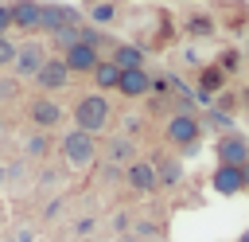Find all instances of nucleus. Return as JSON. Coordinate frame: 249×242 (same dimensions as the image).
<instances>
[{"instance_id": "nucleus-16", "label": "nucleus", "mask_w": 249, "mask_h": 242, "mask_svg": "<svg viewBox=\"0 0 249 242\" xmlns=\"http://www.w3.org/2000/svg\"><path fill=\"white\" fill-rule=\"evenodd\" d=\"M109 62L121 66V70H132V66H144V62H148V51H144L140 43H117L113 55H109Z\"/></svg>"}, {"instance_id": "nucleus-12", "label": "nucleus", "mask_w": 249, "mask_h": 242, "mask_svg": "<svg viewBox=\"0 0 249 242\" xmlns=\"http://www.w3.org/2000/svg\"><path fill=\"white\" fill-rule=\"evenodd\" d=\"M148 90H152V74H148V66L121 70V82H117V94H121V98L140 101V98H148Z\"/></svg>"}, {"instance_id": "nucleus-21", "label": "nucleus", "mask_w": 249, "mask_h": 242, "mask_svg": "<svg viewBox=\"0 0 249 242\" xmlns=\"http://www.w3.org/2000/svg\"><path fill=\"white\" fill-rule=\"evenodd\" d=\"M198 121H202V129L210 125V129H218L222 137H226V133H233V121H230V113H218V109H210V113H202Z\"/></svg>"}, {"instance_id": "nucleus-6", "label": "nucleus", "mask_w": 249, "mask_h": 242, "mask_svg": "<svg viewBox=\"0 0 249 242\" xmlns=\"http://www.w3.org/2000/svg\"><path fill=\"white\" fill-rule=\"evenodd\" d=\"M214 156H218V164H230V168H245L249 164V141L233 129V133H226V137H218V144H214Z\"/></svg>"}, {"instance_id": "nucleus-27", "label": "nucleus", "mask_w": 249, "mask_h": 242, "mask_svg": "<svg viewBox=\"0 0 249 242\" xmlns=\"http://www.w3.org/2000/svg\"><path fill=\"white\" fill-rule=\"evenodd\" d=\"M93 226H97L93 219H78V222H74V234H78V238H86V234H93Z\"/></svg>"}, {"instance_id": "nucleus-23", "label": "nucleus", "mask_w": 249, "mask_h": 242, "mask_svg": "<svg viewBox=\"0 0 249 242\" xmlns=\"http://www.w3.org/2000/svg\"><path fill=\"white\" fill-rule=\"evenodd\" d=\"M214 66H218L222 74H237V66H241V55H237V51H222Z\"/></svg>"}, {"instance_id": "nucleus-24", "label": "nucleus", "mask_w": 249, "mask_h": 242, "mask_svg": "<svg viewBox=\"0 0 249 242\" xmlns=\"http://www.w3.org/2000/svg\"><path fill=\"white\" fill-rule=\"evenodd\" d=\"M12 62H16V43L8 35H0V70H8Z\"/></svg>"}, {"instance_id": "nucleus-8", "label": "nucleus", "mask_w": 249, "mask_h": 242, "mask_svg": "<svg viewBox=\"0 0 249 242\" xmlns=\"http://www.w3.org/2000/svg\"><path fill=\"white\" fill-rule=\"evenodd\" d=\"M43 62H47L43 43H23V47H16V62H12V70H16V78H19V82H23V78H31V82H35V74L43 70Z\"/></svg>"}, {"instance_id": "nucleus-29", "label": "nucleus", "mask_w": 249, "mask_h": 242, "mask_svg": "<svg viewBox=\"0 0 249 242\" xmlns=\"http://www.w3.org/2000/svg\"><path fill=\"white\" fill-rule=\"evenodd\" d=\"M12 242H31V234H27V230H19V234H16Z\"/></svg>"}, {"instance_id": "nucleus-26", "label": "nucleus", "mask_w": 249, "mask_h": 242, "mask_svg": "<svg viewBox=\"0 0 249 242\" xmlns=\"http://www.w3.org/2000/svg\"><path fill=\"white\" fill-rule=\"evenodd\" d=\"M8 98H19V78L12 74V78H0V101H8Z\"/></svg>"}, {"instance_id": "nucleus-1", "label": "nucleus", "mask_w": 249, "mask_h": 242, "mask_svg": "<svg viewBox=\"0 0 249 242\" xmlns=\"http://www.w3.org/2000/svg\"><path fill=\"white\" fill-rule=\"evenodd\" d=\"M70 117H74V129H82V133H89V137H101V133H109V125H113V101H109L105 94L89 90V94H82V98L74 101Z\"/></svg>"}, {"instance_id": "nucleus-19", "label": "nucleus", "mask_w": 249, "mask_h": 242, "mask_svg": "<svg viewBox=\"0 0 249 242\" xmlns=\"http://www.w3.org/2000/svg\"><path fill=\"white\" fill-rule=\"evenodd\" d=\"M222 82H226V74H222V70H218L214 62L198 70V94H202V98H210V94H218V90H222Z\"/></svg>"}, {"instance_id": "nucleus-17", "label": "nucleus", "mask_w": 249, "mask_h": 242, "mask_svg": "<svg viewBox=\"0 0 249 242\" xmlns=\"http://www.w3.org/2000/svg\"><path fill=\"white\" fill-rule=\"evenodd\" d=\"M117 82H121V66H113L109 59H101L97 70H93V90L105 94V90H117Z\"/></svg>"}, {"instance_id": "nucleus-15", "label": "nucleus", "mask_w": 249, "mask_h": 242, "mask_svg": "<svg viewBox=\"0 0 249 242\" xmlns=\"http://www.w3.org/2000/svg\"><path fill=\"white\" fill-rule=\"evenodd\" d=\"M8 16H12V27H16V31H39L43 4H39V0H19V4L8 8Z\"/></svg>"}, {"instance_id": "nucleus-5", "label": "nucleus", "mask_w": 249, "mask_h": 242, "mask_svg": "<svg viewBox=\"0 0 249 242\" xmlns=\"http://www.w3.org/2000/svg\"><path fill=\"white\" fill-rule=\"evenodd\" d=\"M66 27H82V12L70 8V4H43V16H39V31L47 35H58Z\"/></svg>"}, {"instance_id": "nucleus-30", "label": "nucleus", "mask_w": 249, "mask_h": 242, "mask_svg": "<svg viewBox=\"0 0 249 242\" xmlns=\"http://www.w3.org/2000/svg\"><path fill=\"white\" fill-rule=\"evenodd\" d=\"M237 242H249V230H241V238H237Z\"/></svg>"}, {"instance_id": "nucleus-4", "label": "nucleus", "mask_w": 249, "mask_h": 242, "mask_svg": "<svg viewBox=\"0 0 249 242\" xmlns=\"http://www.w3.org/2000/svg\"><path fill=\"white\" fill-rule=\"evenodd\" d=\"M27 117H31V125H35L39 133H51V129H58V125H62L66 109L58 105V98L43 94V98H31V105H27Z\"/></svg>"}, {"instance_id": "nucleus-10", "label": "nucleus", "mask_w": 249, "mask_h": 242, "mask_svg": "<svg viewBox=\"0 0 249 242\" xmlns=\"http://www.w3.org/2000/svg\"><path fill=\"white\" fill-rule=\"evenodd\" d=\"M210 187H214L218 195H226V199H233V195L249 191V183H245V168L218 164V168H214V176H210Z\"/></svg>"}, {"instance_id": "nucleus-11", "label": "nucleus", "mask_w": 249, "mask_h": 242, "mask_svg": "<svg viewBox=\"0 0 249 242\" xmlns=\"http://www.w3.org/2000/svg\"><path fill=\"white\" fill-rule=\"evenodd\" d=\"M58 59L66 62L70 74H93L97 62H101V51H93V47H86V43H74V47H66Z\"/></svg>"}, {"instance_id": "nucleus-28", "label": "nucleus", "mask_w": 249, "mask_h": 242, "mask_svg": "<svg viewBox=\"0 0 249 242\" xmlns=\"http://www.w3.org/2000/svg\"><path fill=\"white\" fill-rule=\"evenodd\" d=\"M12 27V16H8V4H0V35H8Z\"/></svg>"}, {"instance_id": "nucleus-18", "label": "nucleus", "mask_w": 249, "mask_h": 242, "mask_svg": "<svg viewBox=\"0 0 249 242\" xmlns=\"http://www.w3.org/2000/svg\"><path fill=\"white\" fill-rule=\"evenodd\" d=\"M51 148H54L51 133H39V129L23 141V156H27V160H47V156H51Z\"/></svg>"}, {"instance_id": "nucleus-14", "label": "nucleus", "mask_w": 249, "mask_h": 242, "mask_svg": "<svg viewBox=\"0 0 249 242\" xmlns=\"http://www.w3.org/2000/svg\"><path fill=\"white\" fill-rule=\"evenodd\" d=\"M148 160H152V168H156L160 187H179V183H183V160H179L175 152H156V156H148Z\"/></svg>"}, {"instance_id": "nucleus-20", "label": "nucleus", "mask_w": 249, "mask_h": 242, "mask_svg": "<svg viewBox=\"0 0 249 242\" xmlns=\"http://www.w3.org/2000/svg\"><path fill=\"white\" fill-rule=\"evenodd\" d=\"M187 35L191 39H210L214 35V20L210 16H191L187 20Z\"/></svg>"}, {"instance_id": "nucleus-9", "label": "nucleus", "mask_w": 249, "mask_h": 242, "mask_svg": "<svg viewBox=\"0 0 249 242\" xmlns=\"http://www.w3.org/2000/svg\"><path fill=\"white\" fill-rule=\"evenodd\" d=\"M35 86H39L43 94H58V90H66V86H70V70H66V62L54 59V55H47L43 70L35 74Z\"/></svg>"}, {"instance_id": "nucleus-25", "label": "nucleus", "mask_w": 249, "mask_h": 242, "mask_svg": "<svg viewBox=\"0 0 249 242\" xmlns=\"http://www.w3.org/2000/svg\"><path fill=\"white\" fill-rule=\"evenodd\" d=\"M136 133H144V117L128 113V117H124V129H121V137H132V141H136Z\"/></svg>"}, {"instance_id": "nucleus-3", "label": "nucleus", "mask_w": 249, "mask_h": 242, "mask_svg": "<svg viewBox=\"0 0 249 242\" xmlns=\"http://www.w3.org/2000/svg\"><path fill=\"white\" fill-rule=\"evenodd\" d=\"M58 152H62V164L70 172H86L97 160V137H89L82 129H66L62 141H58Z\"/></svg>"}, {"instance_id": "nucleus-13", "label": "nucleus", "mask_w": 249, "mask_h": 242, "mask_svg": "<svg viewBox=\"0 0 249 242\" xmlns=\"http://www.w3.org/2000/svg\"><path fill=\"white\" fill-rule=\"evenodd\" d=\"M105 160H109L113 168H128L132 160H140V148H136V141H132V137L113 133V137L105 141Z\"/></svg>"}, {"instance_id": "nucleus-2", "label": "nucleus", "mask_w": 249, "mask_h": 242, "mask_svg": "<svg viewBox=\"0 0 249 242\" xmlns=\"http://www.w3.org/2000/svg\"><path fill=\"white\" fill-rule=\"evenodd\" d=\"M163 141L171 144V148H179V152H198V141H202V121H198V113H191V109H175L167 121H163Z\"/></svg>"}, {"instance_id": "nucleus-7", "label": "nucleus", "mask_w": 249, "mask_h": 242, "mask_svg": "<svg viewBox=\"0 0 249 242\" xmlns=\"http://www.w3.org/2000/svg\"><path fill=\"white\" fill-rule=\"evenodd\" d=\"M124 183H128V191H136V195H156V191H160L156 168H152V160H144V156L124 168Z\"/></svg>"}, {"instance_id": "nucleus-22", "label": "nucleus", "mask_w": 249, "mask_h": 242, "mask_svg": "<svg viewBox=\"0 0 249 242\" xmlns=\"http://www.w3.org/2000/svg\"><path fill=\"white\" fill-rule=\"evenodd\" d=\"M93 27H101V23H113V16H117V4H109V0H101V4H93Z\"/></svg>"}]
</instances>
